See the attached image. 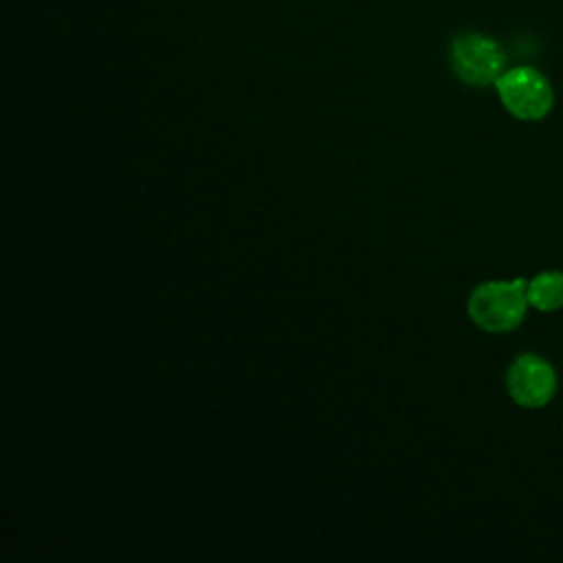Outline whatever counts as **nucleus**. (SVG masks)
<instances>
[{
	"label": "nucleus",
	"instance_id": "nucleus-3",
	"mask_svg": "<svg viewBox=\"0 0 563 563\" xmlns=\"http://www.w3.org/2000/svg\"><path fill=\"white\" fill-rule=\"evenodd\" d=\"M559 387L554 365L532 352L519 354L506 369V391L515 405L523 409H541L550 405Z\"/></svg>",
	"mask_w": 563,
	"mask_h": 563
},
{
	"label": "nucleus",
	"instance_id": "nucleus-4",
	"mask_svg": "<svg viewBox=\"0 0 563 563\" xmlns=\"http://www.w3.org/2000/svg\"><path fill=\"white\" fill-rule=\"evenodd\" d=\"M451 66L464 84L488 86L501 77L506 55L495 40L482 33H464L451 44Z\"/></svg>",
	"mask_w": 563,
	"mask_h": 563
},
{
	"label": "nucleus",
	"instance_id": "nucleus-1",
	"mask_svg": "<svg viewBox=\"0 0 563 563\" xmlns=\"http://www.w3.org/2000/svg\"><path fill=\"white\" fill-rule=\"evenodd\" d=\"M528 279H495L479 284L466 303L471 321L488 334H506L519 328L528 312Z\"/></svg>",
	"mask_w": 563,
	"mask_h": 563
},
{
	"label": "nucleus",
	"instance_id": "nucleus-5",
	"mask_svg": "<svg viewBox=\"0 0 563 563\" xmlns=\"http://www.w3.org/2000/svg\"><path fill=\"white\" fill-rule=\"evenodd\" d=\"M528 303L539 312L563 308V271H543L528 282Z\"/></svg>",
	"mask_w": 563,
	"mask_h": 563
},
{
	"label": "nucleus",
	"instance_id": "nucleus-2",
	"mask_svg": "<svg viewBox=\"0 0 563 563\" xmlns=\"http://www.w3.org/2000/svg\"><path fill=\"white\" fill-rule=\"evenodd\" d=\"M501 106L519 121H541L554 106V88L548 77L532 66L504 70L495 81Z\"/></svg>",
	"mask_w": 563,
	"mask_h": 563
}]
</instances>
